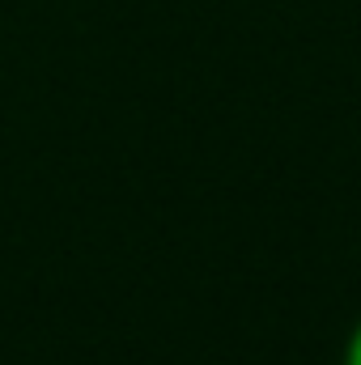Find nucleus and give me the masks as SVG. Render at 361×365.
Returning <instances> with one entry per match:
<instances>
[{
	"instance_id": "1",
	"label": "nucleus",
	"mask_w": 361,
	"mask_h": 365,
	"mask_svg": "<svg viewBox=\"0 0 361 365\" xmlns=\"http://www.w3.org/2000/svg\"><path fill=\"white\" fill-rule=\"evenodd\" d=\"M340 365H361V319H357V327L349 331V340H345V357H340Z\"/></svg>"
}]
</instances>
